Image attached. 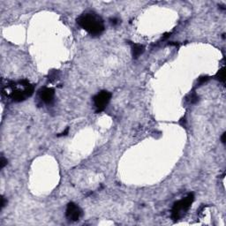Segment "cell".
Instances as JSON below:
<instances>
[{
	"label": "cell",
	"instance_id": "obj_1",
	"mask_svg": "<svg viewBox=\"0 0 226 226\" xmlns=\"http://www.w3.org/2000/svg\"><path fill=\"white\" fill-rule=\"evenodd\" d=\"M78 25L93 36L100 35L104 31L103 19L95 13H87L81 14L77 19Z\"/></svg>",
	"mask_w": 226,
	"mask_h": 226
},
{
	"label": "cell",
	"instance_id": "obj_2",
	"mask_svg": "<svg viewBox=\"0 0 226 226\" xmlns=\"http://www.w3.org/2000/svg\"><path fill=\"white\" fill-rule=\"evenodd\" d=\"M3 88L11 90L9 96L16 103L22 102L34 94V86L26 80H20L17 83L12 81L6 87H3Z\"/></svg>",
	"mask_w": 226,
	"mask_h": 226
},
{
	"label": "cell",
	"instance_id": "obj_3",
	"mask_svg": "<svg viewBox=\"0 0 226 226\" xmlns=\"http://www.w3.org/2000/svg\"><path fill=\"white\" fill-rule=\"evenodd\" d=\"M194 200V194L191 193L186 198L175 202L172 207V210H171L172 219L178 220L182 216H184V215L187 213V211L191 207Z\"/></svg>",
	"mask_w": 226,
	"mask_h": 226
},
{
	"label": "cell",
	"instance_id": "obj_4",
	"mask_svg": "<svg viewBox=\"0 0 226 226\" xmlns=\"http://www.w3.org/2000/svg\"><path fill=\"white\" fill-rule=\"evenodd\" d=\"M111 98V94L106 91V90H103V91L96 95L93 98L96 112L98 113L104 111V109L107 107L108 103H110Z\"/></svg>",
	"mask_w": 226,
	"mask_h": 226
},
{
	"label": "cell",
	"instance_id": "obj_5",
	"mask_svg": "<svg viewBox=\"0 0 226 226\" xmlns=\"http://www.w3.org/2000/svg\"><path fill=\"white\" fill-rule=\"evenodd\" d=\"M81 215H82V210L78 205H76L73 202L68 203L65 210V216L69 221L76 222L80 218Z\"/></svg>",
	"mask_w": 226,
	"mask_h": 226
},
{
	"label": "cell",
	"instance_id": "obj_6",
	"mask_svg": "<svg viewBox=\"0 0 226 226\" xmlns=\"http://www.w3.org/2000/svg\"><path fill=\"white\" fill-rule=\"evenodd\" d=\"M54 96L55 91L51 87H43L39 91L40 99L42 100V102L46 104H51L54 100Z\"/></svg>",
	"mask_w": 226,
	"mask_h": 226
},
{
	"label": "cell",
	"instance_id": "obj_7",
	"mask_svg": "<svg viewBox=\"0 0 226 226\" xmlns=\"http://www.w3.org/2000/svg\"><path fill=\"white\" fill-rule=\"evenodd\" d=\"M144 52V46L142 44L138 43H132V55L134 59L138 58L142 53Z\"/></svg>",
	"mask_w": 226,
	"mask_h": 226
},
{
	"label": "cell",
	"instance_id": "obj_8",
	"mask_svg": "<svg viewBox=\"0 0 226 226\" xmlns=\"http://www.w3.org/2000/svg\"><path fill=\"white\" fill-rule=\"evenodd\" d=\"M224 70H225L224 67H222V68L220 69V70L217 72V73L215 74L216 80H218L219 81H221V82H222V83H224V81H225V71H224Z\"/></svg>",
	"mask_w": 226,
	"mask_h": 226
},
{
	"label": "cell",
	"instance_id": "obj_9",
	"mask_svg": "<svg viewBox=\"0 0 226 226\" xmlns=\"http://www.w3.org/2000/svg\"><path fill=\"white\" fill-rule=\"evenodd\" d=\"M208 80H209V77H208V76H202V77H200V78H199L198 83L201 84V85H202V84L206 83Z\"/></svg>",
	"mask_w": 226,
	"mask_h": 226
},
{
	"label": "cell",
	"instance_id": "obj_10",
	"mask_svg": "<svg viewBox=\"0 0 226 226\" xmlns=\"http://www.w3.org/2000/svg\"><path fill=\"white\" fill-rule=\"evenodd\" d=\"M198 101V96L195 93H193L190 96V103H195Z\"/></svg>",
	"mask_w": 226,
	"mask_h": 226
},
{
	"label": "cell",
	"instance_id": "obj_11",
	"mask_svg": "<svg viewBox=\"0 0 226 226\" xmlns=\"http://www.w3.org/2000/svg\"><path fill=\"white\" fill-rule=\"evenodd\" d=\"M110 22H111V25L115 26V25H118L119 23V20L118 18H115V17L114 18H111L110 19Z\"/></svg>",
	"mask_w": 226,
	"mask_h": 226
},
{
	"label": "cell",
	"instance_id": "obj_12",
	"mask_svg": "<svg viewBox=\"0 0 226 226\" xmlns=\"http://www.w3.org/2000/svg\"><path fill=\"white\" fill-rule=\"evenodd\" d=\"M6 164H7V160L2 156H1V169H3Z\"/></svg>",
	"mask_w": 226,
	"mask_h": 226
},
{
	"label": "cell",
	"instance_id": "obj_13",
	"mask_svg": "<svg viewBox=\"0 0 226 226\" xmlns=\"http://www.w3.org/2000/svg\"><path fill=\"white\" fill-rule=\"evenodd\" d=\"M68 132H69V127H67L62 133H59V134H58V137H61V136H65V135L68 133Z\"/></svg>",
	"mask_w": 226,
	"mask_h": 226
},
{
	"label": "cell",
	"instance_id": "obj_14",
	"mask_svg": "<svg viewBox=\"0 0 226 226\" xmlns=\"http://www.w3.org/2000/svg\"><path fill=\"white\" fill-rule=\"evenodd\" d=\"M7 203V201H6V199H5V197H3L2 196V198H1V209L6 206V204Z\"/></svg>",
	"mask_w": 226,
	"mask_h": 226
},
{
	"label": "cell",
	"instance_id": "obj_15",
	"mask_svg": "<svg viewBox=\"0 0 226 226\" xmlns=\"http://www.w3.org/2000/svg\"><path fill=\"white\" fill-rule=\"evenodd\" d=\"M225 132H223L222 133V137H221V140H222V143H225Z\"/></svg>",
	"mask_w": 226,
	"mask_h": 226
}]
</instances>
